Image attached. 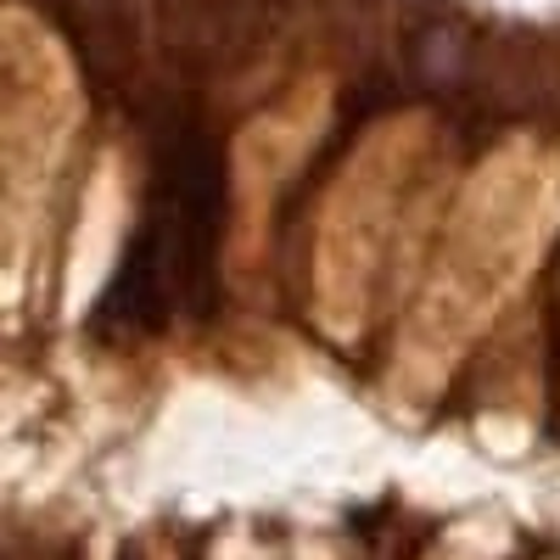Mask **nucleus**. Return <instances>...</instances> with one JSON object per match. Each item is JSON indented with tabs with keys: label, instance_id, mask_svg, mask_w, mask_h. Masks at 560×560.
I'll use <instances>...</instances> for the list:
<instances>
[{
	"label": "nucleus",
	"instance_id": "nucleus-1",
	"mask_svg": "<svg viewBox=\"0 0 560 560\" xmlns=\"http://www.w3.org/2000/svg\"><path fill=\"white\" fill-rule=\"evenodd\" d=\"M560 213V163L533 147H504L471 185L454 236L427 280V303L415 308L398 376L438 387L448 359L493 319V308L516 292V280L549 242Z\"/></svg>",
	"mask_w": 560,
	"mask_h": 560
},
{
	"label": "nucleus",
	"instance_id": "nucleus-2",
	"mask_svg": "<svg viewBox=\"0 0 560 560\" xmlns=\"http://www.w3.org/2000/svg\"><path fill=\"white\" fill-rule=\"evenodd\" d=\"M438 185L427 124H393L353 158L348 179L331 197V219L319 236V298L331 331H353L364 303L376 298L382 269H393L409 242L415 213Z\"/></svg>",
	"mask_w": 560,
	"mask_h": 560
}]
</instances>
